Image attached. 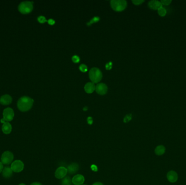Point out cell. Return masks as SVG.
I'll use <instances>...</instances> for the list:
<instances>
[{
  "instance_id": "1",
  "label": "cell",
  "mask_w": 186,
  "mask_h": 185,
  "mask_svg": "<svg viewBox=\"0 0 186 185\" xmlns=\"http://www.w3.org/2000/svg\"><path fill=\"white\" fill-rule=\"evenodd\" d=\"M33 104V99L27 97L23 96L20 98L17 103L18 108L21 111L25 112L27 111L32 108Z\"/></svg>"
},
{
  "instance_id": "2",
  "label": "cell",
  "mask_w": 186,
  "mask_h": 185,
  "mask_svg": "<svg viewBox=\"0 0 186 185\" xmlns=\"http://www.w3.org/2000/svg\"><path fill=\"white\" fill-rule=\"evenodd\" d=\"M89 76L91 82L94 83H99L103 77L102 72H101L99 68H91L89 71Z\"/></svg>"
},
{
  "instance_id": "3",
  "label": "cell",
  "mask_w": 186,
  "mask_h": 185,
  "mask_svg": "<svg viewBox=\"0 0 186 185\" xmlns=\"http://www.w3.org/2000/svg\"><path fill=\"white\" fill-rule=\"evenodd\" d=\"M112 9L117 11H124L127 6V2L125 0H112L110 2Z\"/></svg>"
},
{
  "instance_id": "4",
  "label": "cell",
  "mask_w": 186,
  "mask_h": 185,
  "mask_svg": "<svg viewBox=\"0 0 186 185\" xmlns=\"http://www.w3.org/2000/svg\"><path fill=\"white\" fill-rule=\"evenodd\" d=\"M33 8V2L29 1L23 2L19 4L18 9L19 11L23 14H27L32 11Z\"/></svg>"
},
{
  "instance_id": "5",
  "label": "cell",
  "mask_w": 186,
  "mask_h": 185,
  "mask_svg": "<svg viewBox=\"0 0 186 185\" xmlns=\"http://www.w3.org/2000/svg\"><path fill=\"white\" fill-rule=\"evenodd\" d=\"M14 160V155L11 151H6L1 156V162L4 165H9Z\"/></svg>"
},
{
  "instance_id": "6",
  "label": "cell",
  "mask_w": 186,
  "mask_h": 185,
  "mask_svg": "<svg viewBox=\"0 0 186 185\" xmlns=\"http://www.w3.org/2000/svg\"><path fill=\"white\" fill-rule=\"evenodd\" d=\"M11 170L15 173H20L23 170L24 164L21 160H16L11 163Z\"/></svg>"
},
{
  "instance_id": "7",
  "label": "cell",
  "mask_w": 186,
  "mask_h": 185,
  "mask_svg": "<svg viewBox=\"0 0 186 185\" xmlns=\"http://www.w3.org/2000/svg\"><path fill=\"white\" fill-rule=\"evenodd\" d=\"M3 116L4 119L6 122H8L12 121L14 116V113L13 110L10 108L5 109L3 112Z\"/></svg>"
},
{
  "instance_id": "8",
  "label": "cell",
  "mask_w": 186,
  "mask_h": 185,
  "mask_svg": "<svg viewBox=\"0 0 186 185\" xmlns=\"http://www.w3.org/2000/svg\"><path fill=\"white\" fill-rule=\"evenodd\" d=\"M67 173H68L67 168H66L64 167H60L58 168L57 170H56L54 175H55V177L57 179H61L65 178Z\"/></svg>"
},
{
  "instance_id": "9",
  "label": "cell",
  "mask_w": 186,
  "mask_h": 185,
  "mask_svg": "<svg viewBox=\"0 0 186 185\" xmlns=\"http://www.w3.org/2000/svg\"><path fill=\"white\" fill-rule=\"evenodd\" d=\"M85 181L84 177L81 174H77L72 179V182L74 185H82Z\"/></svg>"
},
{
  "instance_id": "10",
  "label": "cell",
  "mask_w": 186,
  "mask_h": 185,
  "mask_svg": "<svg viewBox=\"0 0 186 185\" xmlns=\"http://www.w3.org/2000/svg\"><path fill=\"white\" fill-rule=\"evenodd\" d=\"M95 90L98 94L103 95L107 93V87L105 84L100 83L95 87Z\"/></svg>"
},
{
  "instance_id": "11",
  "label": "cell",
  "mask_w": 186,
  "mask_h": 185,
  "mask_svg": "<svg viewBox=\"0 0 186 185\" xmlns=\"http://www.w3.org/2000/svg\"><path fill=\"white\" fill-rule=\"evenodd\" d=\"M12 102V98L11 96L8 94H5L1 96L0 98V103L2 105L7 106L11 104Z\"/></svg>"
},
{
  "instance_id": "12",
  "label": "cell",
  "mask_w": 186,
  "mask_h": 185,
  "mask_svg": "<svg viewBox=\"0 0 186 185\" xmlns=\"http://www.w3.org/2000/svg\"><path fill=\"white\" fill-rule=\"evenodd\" d=\"M148 6L150 8L153 10H158L160 8L162 7V4H161V1L157 0L150 1L149 2Z\"/></svg>"
},
{
  "instance_id": "13",
  "label": "cell",
  "mask_w": 186,
  "mask_h": 185,
  "mask_svg": "<svg viewBox=\"0 0 186 185\" xmlns=\"http://www.w3.org/2000/svg\"><path fill=\"white\" fill-rule=\"evenodd\" d=\"M168 180L170 182H175L178 179V174L174 171H170L167 174Z\"/></svg>"
},
{
  "instance_id": "14",
  "label": "cell",
  "mask_w": 186,
  "mask_h": 185,
  "mask_svg": "<svg viewBox=\"0 0 186 185\" xmlns=\"http://www.w3.org/2000/svg\"><path fill=\"white\" fill-rule=\"evenodd\" d=\"M13 170H11V167H6L4 168V170L2 172V176L4 178L8 179L11 178L13 175Z\"/></svg>"
},
{
  "instance_id": "15",
  "label": "cell",
  "mask_w": 186,
  "mask_h": 185,
  "mask_svg": "<svg viewBox=\"0 0 186 185\" xmlns=\"http://www.w3.org/2000/svg\"><path fill=\"white\" fill-rule=\"evenodd\" d=\"M2 130L4 134H9L12 130L11 125L8 122L4 123L2 127Z\"/></svg>"
},
{
  "instance_id": "16",
  "label": "cell",
  "mask_w": 186,
  "mask_h": 185,
  "mask_svg": "<svg viewBox=\"0 0 186 185\" xmlns=\"http://www.w3.org/2000/svg\"><path fill=\"white\" fill-rule=\"evenodd\" d=\"M79 169V166L78 165L77 163H72V164L70 165L69 166L67 170L68 172H69L70 174H75L76 173Z\"/></svg>"
},
{
  "instance_id": "17",
  "label": "cell",
  "mask_w": 186,
  "mask_h": 185,
  "mask_svg": "<svg viewBox=\"0 0 186 185\" xmlns=\"http://www.w3.org/2000/svg\"><path fill=\"white\" fill-rule=\"evenodd\" d=\"M84 90L88 94H91L95 90V86L93 83H87L84 87Z\"/></svg>"
},
{
  "instance_id": "18",
  "label": "cell",
  "mask_w": 186,
  "mask_h": 185,
  "mask_svg": "<svg viewBox=\"0 0 186 185\" xmlns=\"http://www.w3.org/2000/svg\"><path fill=\"white\" fill-rule=\"evenodd\" d=\"M165 151V148L163 146H158L155 149V153L157 155H162L163 154Z\"/></svg>"
},
{
  "instance_id": "19",
  "label": "cell",
  "mask_w": 186,
  "mask_h": 185,
  "mask_svg": "<svg viewBox=\"0 0 186 185\" xmlns=\"http://www.w3.org/2000/svg\"><path fill=\"white\" fill-rule=\"evenodd\" d=\"M72 180L69 177L63 178L61 182L62 185H72Z\"/></svg>"
},
{
  "instance_id": "20",
  "label": "cell",
  "mask_w": 186,
  "mask_h": 185,
  "mask_svg": "<svg viewBox=\"0 0 186 185\" xmlns=\"http://www.w3.org/2000/svg\"><path fill=\"white\" fill-rule=\"evenodd\" d=\"M158 13L161 16H164L167 14V10L162 7L158 9Z\"/></svg>"
},
{
  "instance_id": "21",
  "label": "cell",
  "mask_w": 186,
  "mask_h": 185,
  "mask_svg": "<svg viewBox=\"0 0 186 185\" xmlns=\"http://www.w3.org/2000/svg\"><path fill=\"white\" fill-rule=\"evenodd\" d=\"M99 20H100V18L98 16H95L94 17L93 19H91V20L87 23L88 26H90L91 24L93 23H97V22H99Z\"/></svg>"
},
{
  "instance_id": "22",
  "label": "cell",
  "mask_w": 186,
  "mask_h": 185,
  "mask_svg": "<svg viewBox=\"0 0 186 185\" xmlns=\"http://www.w3.org/2000/svg\"><path fill=\"white\" fill-rule=\"evenodd\" d=\"M79 68H80V71H81L82 72H86L87 71V66L86 65H81Z\"/></svg>"
},
{
  "instance_id": "23",
  "label": "cell",
  "mask_w": 186,
  "mask_h": 185,
  "mask_svg": "<svg viewBox=\"0 0 186 185\" xmlns=\"http://www.w3.org/2000/svg\"><path fill=\"white\" fill-rule=\"evenodd\" d=\"M38 21L41 23H45L47 21L46 19L43 16H39L38 18Z\"/></svg>"
},
{
  "instance_id": "24",
  "label": "cell",
  "mask_w": 186,
  "mask_h": 185,
  "mask_svg": "<svg viewBox=\"0 0 186 185\" xmlns=\"http://www.w3.org/2000/svg\"><path fill=\"white\" fill-rule=\"evenodd\" d=\"M132 119V115H127L125 117L124 119V122L125 123L129 122V121H131Z\"/></svg>"
},
{
  "instance_id": "25",
  "label": "cell",
  "mask_w": 186,
  "mask_h": 185,
  "mask_svg": "<svg viewBox=\"0 0 186 185\" xmlns=\"http://www.w3.org/2000/svg\"><path fill=\"white\" fill-rule=\"evenodd\" d=\"M72 60L75 63H78L80 60V58L77 56H74L72 57Z\"/></svg>"
},
{
  "instance_id": "26",
  "label": "cell",
  "mask_w": 186,
  "mask_h": 185,
  "mask_svg": "<svg viewBox=\"0 0 186 185\" xmlns=\"http://www.w3.org/2000/svg\"><path fill=\"white\" fill-rule=\"evenodd\" d=\"M161 4H162V5L164 6H168L169 5L171 2V0H162L161 1Z\"/></svg>"
},
{
  "instance_id": "27",
  "label": "cell",
  "mask_w": 186,
  "mask_h": 185,
  "mask_svg": "<svg viewBox=\"0 0 186 185\" xmlns=\"http://www.w3.org/2000/svg\"><path fill=\"white\" fill-rule=\"evenodd\" d=\"M132 2L135 5H139V4H142L143 2H144V1L143 0H134V1H132Z\"/></svg>"
},
{
  "instance_id": "28",
  "label": "cell",
  "mask_w": 186,
  "mask_h": 185,
  "mask_svg": "<svg viewBox=\"0 0 186 185\" xmlns=\"http://www.w3.org/2000/svg\"><path fill=\"white\" fill-rule=\"evenodd\" d=\"M112 68V62H110L106 65V68L107 70H111Z\"/></svg>"
},
{
  "instance_id": "29",
  "label": "cell",
  "mask_w": 186,
  "mask_h": 185,
  "mask_svg": "<svg viewBox=\"0 0 186 185\" xmlns=\"http://www.w3.org/2000/svg\"><path fill=\"white\" fill-rule=\"evenodd\" d=\"M87 122L88 123L89 125H92V123H93V118H92V117H88Z\"/></svg>"
},
{
  "instance_id": "30",
  "label": "cell",
  "mask_w": 186,
  "mask_h": 185,
  "mask_svg": "<svg viewBox=\"0 0 186 185\" xmlns=\"http://www.w3.org/2000/svg\"><path fill=\"white\" fill-rule=\"evenodd\" d=\"M47 22H48V23L50 25H53L55 23V21L53 19H50L47 21Z\"/></svg>"
},
{
  "instance_id": "31",
  "label": "cell",
  "mask_w": 186,
  "mask_h": 185,
  "mask_svg": "<svg viewBox=\"0 0 186 185\" xmlns=\"http://www.w3.org/2000/svg\"><path fill=\"white\" fill-rule=\"evenodd\" d=\"M4 168V164L1 162H0V173H1L2 172Z\"/></svg>"
},
{
  "instance_id": "32",
  "label": "cell",
  "mask_w": 186,
  "mask_h": 185,
  "mask_svg": "<svg viewBox=\"0 0 186 185\" xmlns=\"http://www.w3.org/2000/svg\"><path fill=\"white\" fill-rule=\"evenodd\" d=\"M30 185H42V184H40V182H35L32 183V184H30Z\"/></svg>"
},
{
  "instance_id": "33",
  "label": "cell",
  "mask_w": 186,
  "mask_h": 185,
  "mask_svg": "<svg viewBox=\"0 0 186 185\" xmlns=\"http://www.w3.org/2000/svg\"><path fill=\"white\" fill-rule=\"evenodd\" d=\"M93 185H103V183L101 182H95L94 184H93Z\"/></svg>"
},
{
  "instance_id": "34",
  "label": "cell",
  "mask_w": 186,
  "mask_h": 185,
  "mask_svg": "<svg viewBox=\"0 0 186 185\" xmlns=\"http://www.w3.org/2000/svg\"><path fill=\"white\" fill-rule=\"evenodd\" d=\"M88 108L87 107H84L83 108L84 111H86V110H87Z\"/></svg>"
},
{
  "instance_id": "35",
  "label": "cell",
  "mask_w": 186,
  "mask_h": 185,
  "mask_svg": "<svg viewBox=\"0 0 186 185\" xmlns=\"http://www.w3.org/2000/svg\"><path fill=\"white\" fill-rule=\"evenodd\" d=\"M19 185H26L25 184H23V183H21V184H19Z\"/></svg>"
},
{
  "instance_id": "36",
  "label": "cell",
  "mask_w": 186,
  "mask_h": 185,
  "mask_svg": "<svg viewBox=\"0 0 186 185\" xmlns=\"http://www.w3.org/2000/svg\"></svg>"
}]
</instances>
